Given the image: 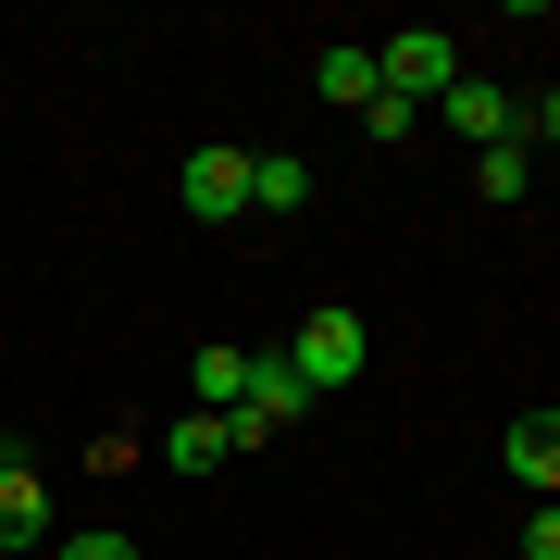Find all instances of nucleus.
<instances>
[{"label": "nucleus", "instance_id": "2eb2a0df", "mask_svg": "<svg viewBox=\"0 0 560 560\" xmlns=\"http://www.w3.org/2000/svg\"><path fill=\"white\" fill-rule=\"evenodd\" d=\"M523 560H560V499H536V523H523Z\"/></svg>", "mask_w": 560, "mask_h": 560}, {"label": "nucleus", "instance_id": "4468645a", "mask_svg": "<svg viewBox=\"0 0 560 560\" xmlns=\"http://www.w3.org/2000/svg\"><path fill=\"white\" fill-rule=\"evenodd\" d=\"M523 150H560V88H548V101H523Z\"/></svg>", "mask_w": 560, "mask_h": 560}, {"label": "nucleus", "instance_id": "f257e3e1", "mask_svg": "<svg viewBox=\"0 0 560 560\" xmlns=\"http://www.w3.org/2000/svg\"><path fill=\"white\" fill-rule=\"evenodd\" d=\"M361 361H374V324H361L349 300H324L300 337H287V374L312 386V399H337V386H361Z\"/></svg>", "mask_w": 560, "mask_h": 560}, {"label": "nucleus", "instance_id": "9b49d317", "mask_svg": "<svg viewBox=\"0 0 560 560\" xmlns=\"http://www.w3.org/2000/svg\"><path fill=\"white\" fill-rule=\"evenodd\" d=\"M237 399H249V349L200 337V399H187V411H224V423H237Z\"/></svg>", "mask_w": 560, "mask_h": 560}, {"label": "nucleus", "instance_id": "423d86ee", "mask_svg": "<svg viewBox=\"0 0 560 560\" xmlns=\"http://www.w3.org/2000/svg\"><path fill=\"white\" fill-rule=\"evenodd\" d=\"M38 548H50V486L13 460V474H0V560H38Z\"/></svg>", "mask_w": 560, "mask_h": 560}, {"label": "nucleus", "instance_id": "39448f33", "mask_svg": "<svg viewBox=\"0 0 560 560\" xmlns=\"http://www.w3.org/2000/svg\"><path fill=\"white\" fill-rule=\"evenodd\" d=\"M436 113L460 125V138H486V150H523V101H511V88H486V75H460Z\"/></svg>", "mask_w": 560, "mask_h": 560}, {"label": "nucleus", "instance_id": "f03ea898", "mask_svg": "<svg viewBox=\"0 0 560 560\" xmlns=\"http://www.w3.org/2000/svg\"><path fill=\"white\" fill-rule=\"evenodd\" d=\"M374 62H386V101H448V88H460V38H448V25H399V38H374Z\"/></svg>", "mask_w": 560, "mask_h": 560}, {"label": "nucleus", "instance_id": "9d476101", "mask_svg": "<svg viewBox=\"0 0 560 560\" xmlns=\"http://www.w3.org/2000/svg\"><path fill=\"white\" fill-rule=\"evenodd\" d=\"M312 200V162L300 150H249V212H300Z\"/></svg>", "mask_w": 560, "mask_h": 560}, {"label": "nucleus", "instance_id": "1a4fd4ad", "mask_svg": "<svg viewBox=\"0 0 560 560\" xmlns=\"http://www.w3.org/2000/svg\"><path fill=\"white\" fill-rule=\"evenodd\" d=\"M511 474L536 486V499H560V411H523L511 423Z\"/></svg>", "mask_w": 560, "mask_h": 560}, {"label": "nucleus", "instance_id": "7ed1b4c3", "mask_svg": "<svg viewBox=\"0 0 560 560\" xmlns=\"http://www.w3.org/2000/svg\"><path fill=\"white\" fill-rule=\"evenodd\" d=\"M300 411H312V386L287 374V349H249V399H237V448H275V436H300Z\"/></svg>", "mask_w": 560, "mask_h": 560}, {"label": "nucleus", "instance_id": "6e6552de", "mask_svg": "<svg viewBox=\"0 0 560 560\" xmlns=\"http://www.w3.org/2000/svg\"><path fill=\"white\" fill-rule=\"evenodd\" d=\"M212 460H237V423H224V411L162 423V474H212Z\"/></svg>", "mask_w": 560, "mask_h": 560}, {"label": "nucleus", "instance_id": "f8f14e48", "mask_svg": "<svg viewBox=\"0 0 560 560\" xmlns=\"http://www.w3.org/2000/svg\"><path fill=\"white\" fill-rule=\"evenodd\" d=\"M474 187H486V200H523V187H536V150H474Z\"/></svg>", "mask_w": 560, "mask_h": 560}, {"label": "nucleus", "instance_id": "20e7f679", "mask_svg": "<svg viewBox=\"0 0 560 560\" xmlns=\"http://www.w3.org/2000/svg\"><path fill=\"white\" fill-rule=\"evenodd\" d=\"M175 200L200 212V224H249V150H237V138H200L187 175H175Z\"/></svg>", "mask_w": 560, "mask_h": 560}, {"label": "nucleus", "instance_id": "0eeeda50", "mask_svg": "<svg viewBox=\"0 0 560 560\" xmlns=\"http://www.w3.org/2000/svg\"><path fill=\"white\" fill-rule=\"evenodd\" d=\"M312 88H324L337 113H374V101H386V62H374V38H337V50L312 62Z\"/></svg>", "mask_w": 560, "mask_h": 560}, {"label": "nucleus", "instance_id": "dca6fc26", "mask_svg": "<svg viewBox=\"0 0 560 560\" xmlns=\"http://www.w3.org/2000/svg\"><path fill=\"white\" fill-rule=\"evenodd\" d=\"M0 474H13V436H0Z\"/></svg>", "mask_w": 560, "mask_h": 560}, {"label": "nucleus", "instance_id": "ddd939ff", "mask_svg": "<svg viewBox=\"0 0 560 560\" xmlns=\"http://www.w3.org/2000/svg\"><path fill=\"white\" fill-rule=\"evenodd\" d=\"M50 560H138V536H50Z\"/></svg>", "mask_w": 560, "mask_h": 560}]
</instances>
